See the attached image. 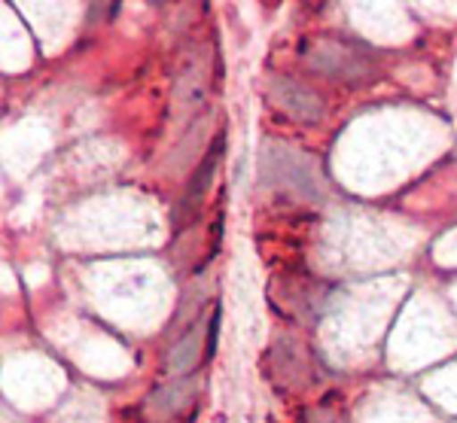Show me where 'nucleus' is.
Masks as SVG:
<instances>
[{
    "label": "nucleus",
    "mask_w": 457,
    "mask_h": 423,
    "mask_svg": "<svg viewBox=\"0 0 457 423\" xmlns=\"http://www.w3.org/2000/svg\"><path fill=\"white\" fill-rule=\"evenodd\" d=\"M305 423H336V418H333L329 411H323V408H320V411H308V420H305Z\"/></svg>",
    "instance_id": "obj_7"
},
{
    "label": "nucleus",
    "mask_w": 457,
    "mask_h": 423,
    "mask_svg": "<svg viewBox=\"0 0 457 423\" xmlns=\"http://www.w3.org/2000/svg\"><path fill=\"white\" fill-rule=\"evenodd\" d=\"M260 187L287 189L296 195L308 198V202H320L323 183L317 174V162L312 155L293 150L278 140H265L260 153Z\"/></svg>",
    "instance_id": "obj_1"
},
{
    "label": "nucleus",
    "mask_w": 457,
    "mask_h": 423,
    "mask_svg": "<svg viewBox=\"0 0 457 423\" xmlns=\"http://www.w3.org/2000/svg\"><path fill=\"white\" fill-rule=\"evenodd\" d=\"M269 95L287 116L299 119V122H320L323 113H327V104H323L320 95L293 77L275 73V77L269 79Z\"/></svg>",
    "instance_id": "obj_3"
},
{
    "label": "nucleus",
    "mask_w": 457,
    "mask_h": 423,
    "mask_svg": "<svg viewBox=\"0 0 457 423\" xmlns=\"http://www.w3.org/2000/svg\"><path fill=\"white\" fill-rule=\"evenodd\" d=\"M189 399H193V384L174 381V384H168V387H159L153 393V396L146 399V408H150V414L156 420H168V418H174Z\"/></svg>",
    "instance_id": "obj_6"
},
{
    "label": "nucleus",
    "mask_w": 457,
    "mask_h": 423,
    "mask_svg": "<svg viewBox=\"0 0 457 423\" xmlns=\"http://www.w3.org/2000/svg\"><path fill=\"white\" fill-rule=\"evenodd\" d=\"M305 58L314 70L336 79H366L372 73V58L363 49L338 40L312 43V49H305Z\"/></svg>",
    "instance_id": "obj_2"
},
{
    "label": "nucleus",
    "mask_w": 457,
    "mask_h": 423,
    "mask_svg": "<svg viewBox=\"0 0 457 423\" xmlns=\"http://www.w3.org/2000/svg\"><path fill=\"white\" fill-rule=\"evenodd\" d=\"M202 356H204V332L198 329V326H189V329L177 338V344L168 351V372L177 377L189 375L198 362H202Z\"/></svg>",
    "instance_id": "obj_5"
},
{
    "label": "nucleus",
    "mask_w": 457,
    "mask_h": 423,
    "mask_svg": "<svg viewBox=\"0 0 457 423\" xmlns=\"http://www.w3.org/2000/svg\"><path fill=\"white\" fill-rule=\"evenodd\" d=\"M223 150H226V135H220V137L211 144L208 155H204V159L198 162L193 180L187 183V192H183L180 204H177V213H174L177 222H187V217H193V213L198 211V204H202L204 192H208V189H211V183H213V174H217V168H220Z\"/></svg>",
    "instance_id": "obj_4"
}]
</instances>
